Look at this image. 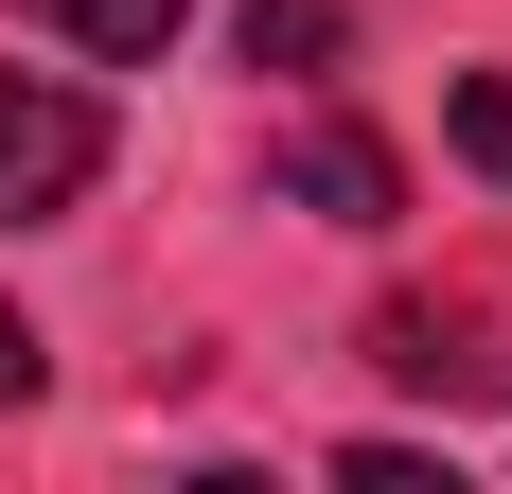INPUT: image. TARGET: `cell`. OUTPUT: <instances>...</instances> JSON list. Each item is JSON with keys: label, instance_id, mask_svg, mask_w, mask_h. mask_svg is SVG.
Segmentation results:
<instances>
[{"label": "cell", "instance_id": "1", "mask_svg": "<svg viewBox=\"0 0 512 494\" xmlns=\"http://www.w3.org/2000/svg\"><path fill=\"white\" fill-rule=\"evenodd\" d=\"M106 177V106L53 89V71H0V230H36Z\"/></svg>", "mask_w": 512, "mask_h": 494}, {"label": "cell", "instance_id": "2", "mask_svg": "<svg viewBox=\"0 0 512 494\" xmlns=\"http://www.w3.org/2000/svg\"><path fill=\"white\" fill-rule=\"evenodd\" d=\"M283 195H301L318 230H389V212H407V177H389V142H371V124H301V142H283Z\"/></svg>", "mask_w": 512, "mask_h": 494}, {"label": "cell", "instance_id": "3", "mask_svg": "<svg viewBox=\"0 0 512 494\" xmlns=\"http://www.w3.org/2000/svg\"><path fill=\"white\" fill-rule=\"evenodd\" d=\"M18 18H36V36H71V53H106V71H159L195 0H18Z\"/></svg>", "mask_w": 512, "mask_h": 494}, {"label": "cell", "instance_id": "4", "mask_svg": "<svg viewBox=\"0 0 512 494\" xmlns=\"http://www.w3.org/2000/svg\"><path fill=\"white\" fill-rule=\"evenodd\" d=\"M230 36H248V71H336V36H354V18H336V0H248Z\"/></svg>", "mask_w": 512, "mask_h": 494}, {"label": "cell", "instance_id": "5", "mask_svg": "<svg viewBox=\"0 0 512 494\" xmlns=\"http://www.w3.org/2000/svg\"><path fill=\"white\" fill-rule=\"evenodd\" d=\"M442 142H460L477 177H512V71H460V106H442Z\"/></svg>", "mask_w": 512, "mask_h": 494}, {"label": "cell", "instance_id": "6", "mask_svg": "<svg viewBox=\"0 0 512 494\" xmlns=\"http://www.w3.org/2000/svg\"><path fill=\"white\" fill-rule=\"evenodd\" d=\"M0 406H36V336H18V300H0Z\"/></svg>", "mask_w": 512, "mask_h": 494}]
</instances>
